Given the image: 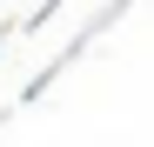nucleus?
Returning <instances> with one entry per match:
<instances>
[{"mask_svg":"<svg viewBox=\"0 0 154 147\" xmlns=\"http://www.w3.org/2000/svg\"><path fill=\"white\" fill-rule=\"evenodd\" d=\"M0 47H7V40H0Z\"/></svg>","mask_w":154,"mask_h":147,"instance_id":"f257e3e1","label":"nucleus"}]
</instances>
